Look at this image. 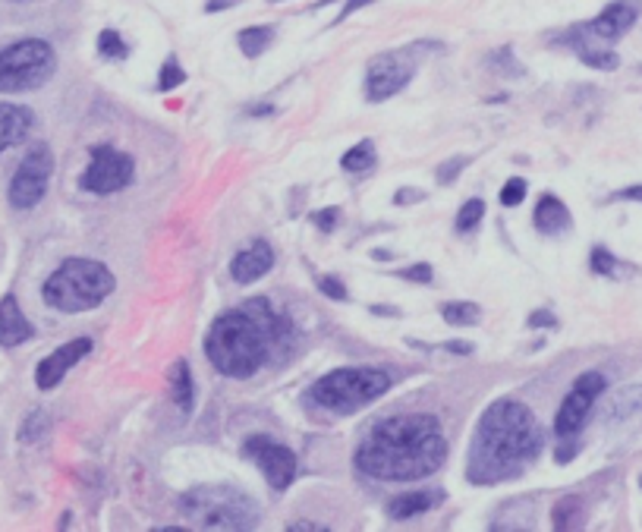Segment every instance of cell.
Returning a JSON list of instances; mask_svg holds the SVG:
<instances>
[{
	"instance_id": "1",
	"label": "cell",
	"mask_w": 642,
	"mask_h": 532,
	"mask_svg": "<svg viewBox=\"0 0 642 532\" xmlns=\"http://www.w3.org/2000/svg\"><path fill=\"white\" fill-rule=\"evenodd\" d=\"M448 460V438L435 416L381 419L356 448V466L381 482H413L432 476Z\"/></svg>"
},
{
	"instance_id": "2",
	"label": "cell",
	"mask_w": 642,
	"mask_h": 532,
	"mask_svg": "<svg viewBox=\"0 0 642 532\" xmlns=\"http://www.w3.org/2000/svg\"><path fill=\"white\" fill-rule=\"evenodd\" d=\"M545 432L526 403L497 401L482 413L470 441L466 479L476 485H495L517 479L539 457Z\"/></svg>"
},
{
	"instance_id": "3",
	"label": "cell",
	"mask_w": 642,
	"mask_h": 532,
	"mask_svg": "<svg viewBox=\"0 0 642 532\" xmlns=\"http://www.w3.org/2000/svg\"><path fill=\"white\" fill-rule=\"evenodd\" d=\"M208 362L227 378H249L271 360V340L256 318L242 309L224 312L205 337Z\"/></svg>"
},
{
	"instance_id": "4",
	"label": "cell",
	"mask_w": 642,
	"mask_h": 532,
	"mask_svg": "<svg viewBox=\"0 0 642 532\" xmlns=\"http://www.w3.org/2000/svg\"><path fill=\"white\" fill-rule=\"evenodd\" d=\"M117 281H114L111 268L95 258H67L54 274L44 281L42 297L51 309L76 315V312H89L101 306L111 297Z\"/></svg>"
},
{
	"instance_id": "5",
	"label": "cell",
	"mask_w": 642,
	"mask_h": 532,
	"mask_svg": "<svg viewBox=\"0 0 642 532\" xmlns=\"http://www.w3.org/2000/svg\"><path fill=\"white\" fill-rule=\"evenodd\" d=\"M394 385L391 372L384 369H337L312 385L309 397L321 409L334 416H353L381 394H387Z\"/></svg>"
},
{
	"instance_id": "6",
	"label": "cell",
	"mask_w": 642,
	"mask_h": 532,
	"mask_svg": "<svg viewBox=\"0 0 642 532\" xmlns=\"http://www.w3.org/2000/svg\"><path fill=\"white\" fill-rule=\"evenodd\" d=\"M183 513L199 529H252L258 523V511L249 495L230 488V485H208L195 488L183 498Z\"/></svg>"
},
{
	"instance_id": "7",
	"label": "cell",
	"mask_w": 642,
	"mask_h": 532,
	"mask_svg": "<svg viewBox=\"0 0 642 532\" xmlns=\"http://www.w3.org/2000/svg\"><path fill=\"white\" fill-rule=\"evenodd\" d=\"M57 73V54L42 38H22L0 51V95L42 89Z\"/></svg>"
},
{
	"instance_id": "8",
	"label": "cell",
	"mask_w": 642,
	"mask_h": 532,
	"mask_svg": "<svg viewBox=\"0 0 642 532\" xmlns=\"http://www.w3.org/2000/svg\"><path fill=\"white\" fill-rule=\"evenodd\" d=\"M51 173H54V155H51V148L48 146L28 148L26 158L16 167L13 180H10V189H7L10 205L20 208V211H28V208L38 205V202L44 199V193H48Z\"/></svg>"
},
{
	"instance_id": "9",
	"label": "cell",
	"mask_w": 642,
	"mask_h": 532,
	"mask_svg": "<svg viewBox=\"0 0 642 532\" xmlns=\"http://www.w3.org/2000/svg\"><path fill=\"white\" fill-rule=\"evenodd\" d=\"M132 173H136V164L126 152L114 146H95L91 148V158L89 167L83 171L79 177V187L85 193H95V195H111L120 193L132 183Z\"/></svg>"
},
{
	"instance_id": "10",
	"label": "cell",
	"mask_w": 642,
	"mask_h": 532,
	"mask_svg": "<svg viewBox=\"0 0 642 532\" xmlns=\"http://www.w3.org/2000/svg\"><path fill=\"white\" fill-rule=\"evenodd\" d=\"M242 454L265 472L271 488L287 491L293 485V479H297V470H299L297 454H293L287 444L274 441V438H268V435L249 438V441L242 444Z\"/></svg>"
},
{
	"instance_id": "11",
	"label": "cell",
	"mask_w": 642,
	"mask_h": 532,
	"mask_svg": "<svg viewBox=\"0 0 642 532\" xmlns=\"http://www.w3.org/2000/svg\"><path fill=\"white\" fill-rule=\"evenodd\" d=\"M413 73H416V60L409 51H387V54H378L369 63V76H366L369 101H387V98H394L397 91L407 89Z\"/></svg>"
},
{
	"instance_id": "12",
	"label": "cell",
	"mask_w": 642,
	"mask_h": 532,
	"mask_svg": "<svg viewBox=\"0 0 642 532\" xmlns=\"http://www.w3.org/2000/svg\"><path fill=\"white\" fill-rule=\"evenodd\" d=\"M605 391V375L601 372H583L576 378V385L570 387V394L564 397L558 416H554V435L558 438H570L583 429L586 416L592 413L595 401Z\"/></svg>"
},
{
	"instance_id": "13",
	"label": "cell",
	"mask_w": 642,
	"mask_h": 532,
	"mask_svg": "<svg viewBox=\"0 0 642 532\" xmlns=\"http://www.w3.org/2000/svg\"><path fill=\"white\" fill-rule=\"evenodd\" d=\"M91 350V340L89 337H76L69 340V344L57 346L51 356H44L42 362H38V369H35V385L42 387V391H51V387H57L63 378H67V372L73 366H76L79 360H85Z\"/></svg>"
},
{
	"instance_id": "14",
	"label": "cell",
	"mask_w": 642,
	"mask_h": 532,
	"mask_svg": "<svg viewBox=\"0 0 642 532\" xmlns=\"http://www.w3.org/2000/svg\"><path fill=\"white\" fill-rule=\"evenodd\" d=\"M639 0H614L608 7L601 10L592 22L586 26V32L592 38H601V42H617L623 35L633 28V22L639 20Z\"/></svg>"
},
{
	"instance_id": "15",
	"label": "cell",
	"mask_w": 642,
	"mask_h": 532,
	"mask_svg": "<svg viewBox=\"0 0 642 532\" xmlns=\"http://www.w3.org/2000/svg\"><path fill=\"white\" fill-rule=\"evenodd\" d=\"M274 265V250H271V242L256 240L252 246L240 252L230 265V274H234L236 283H256L258 277H265Z\"/></svg>"
},
{
	"instance_id": "16",
	"label": "cell",
	"mask_w": 642,
	"mask_h": 532,
	"mask_svg": "<svg viewBox=\"0 0 642 532\" xmlns=\"http://www.w3.org/2000/svg\"><path fill=\"white\" fill-rule=\"evenodd\" d=\"M35 126V114L28 111L26 104L0 101V152L26 142V136Z\"/></svg>"
},
{
	"instance_id": "17",
	"label": "cell",
	"mask_w": 642,
	"mask_h": 532,
	"mask_svg": "<svg viewBox=\"0 0 642 532\" xmlns=\"http://www.w3.org/2000/svg\"><path fill=\"white\" fill-rule=\"evenodd\" d=\"M35 328L28 325V318L22 315L16 297H4L0 299V346L10 350V346H20L26 340H32Z\"/></svg>"
},
{
	"instance_id": "18",
	"label": "cell",
	"mask_w": 642,
	"mask_h": 532,
	"mask_svg": "<svg viewBox=\"0 0 642 532\" xmlns=\"http://www.w3.org/2000/svg\"><path fill=\"white\" fill-rule=\"evenodd\" d=\"M532 221H535L539 234H545V236H560V234H567V230L574 227V218H570L567 205L558 199V195H548V193L542 195V202L535 205Z\"/></svg>"
},
{
	"instance_id": "19",
	"label": "cell",
	"mask_w": 642,
	"mask_h": 532,
	"mask_svg": "<svg viewBox=\"0 0 642 532\" xmlns=\"http://www.w3.org/2000/svg\"><path fill=\"white\" fill-rule=\"evenodd\" d=\"M636 409H642V385H627V387H621V391H614V394L605 401V407H601V419L605 422H623V419H630Z\"/></svg>"
},
{
	"instance_id": "20",
	"label": "cell",
	"mask_w": 642,
	"mask_h": 532,
	"mask_svg": "<svg viewBox=\"0 0 642 532\" xmlns=\"http://www.w3.org/2000/svg\"><path fill=\"white\" fill-rule=\"evenodd\" d=\"M441 501V491H409V495H400L387 504V517L391 520H413L419 513L432 511V507Z\"/></svg>"
},
{
	"instance_id": "21",
	"label": "cell",
	"mask_w": 642,
	"mask_h": 532,
	"mask_svg": "<svg viewBox=\"0 0 642 532\" xmlns=\"http://www.w3.org/2000/svg\"><path fill=\"white\" fill-rule=\"evenodd\" d=\"M170 397L173 403L180 407L183 416L193 413L195 407V381H193V372H189V362L186 360H177L170 369Z\"/></svg>"
},
{
	"instance_id": "22",
	"label": "cell",
	"mask_w": 642,
	"mask_h": 532,
	"mask_svg": "<svg viewBox=\"0 0 642 532\" xmlns=\"http://www.w3.org/2000/svg\"><path fill=\"white\" fill-rule=\"evenodd\" d=\"M551 523H554V529H580V526L586 523L583 498H560L551 511Z\"/></svg>"
},
{
	"instance_id": "23",
	"label": "cell",
	"mask_w": 642,
	"mask_h": 532,
	"mask_svg": "<svg viewBox=\"0 0 642 532\" xmlns=\"http://www.w3.org/2000/svg\"><path fill=\"white\" fill-rule=\"evenodd\" d=\"M240 51L246 57H262L265 51L271 48V42H274V28L271 26H252V28H242L240 32Z\"/></svg>"
},
{
	"instance_id": "24",
	"label": "cell",
	"mask_w": 642,
	"mask_h": 532,
	"mask_svg": "<svg viewBox=\"0 0 642 532\" xmlns=\"http://www.w3.org/2000/svg\"><path fill=\"white\" fill-rule=\"evenodd\" d=\"M441 318L448 322V325L466 328V325H476L479 318H482V309H479L476 303H444Z\"/></svg>"
},
{
	"instance_id": "25",
	"label": "cell",
	"mask_w": 642,
	"mask_h": 532,
	"mask_svg": "<svg viewBox=\"0 0 642 532\" xmlns=\"http://www.w3.org/2000/svg\"><path fill=\"white\" fill-rule=\"evenodd\" d=\"M372 164H375V146L369 142V139H362L360 146L350 148V152L340 158V167H344L346 173H362V171H369Z\"/></svg>"
},
{
	"instance_id": "26",
	"label": "cell",
	"mask_w": 642,
	"mask_h": 532,
	"mask_svg": "<svg viewBox=\"0 0 642 532\" xmlns=\"http://www.w3.org/2000/svg\"><path fill=\"white\" fill-rule=\"evenodd\" d=\"M98 51H101V57H107V60H123V57L130 54L126 42L120 38V32H114V28H104V32L98 35Z\"/></svg>"
},
{
	"instance_id": "27",
	"label": "cell",
	"mask_w": 642,
	"mask_h": 532,
	"mask_svg": "<svg viewBox=\"0 0 642 532\" xmlns=\"http://www.w3.org/2000/svg\"><path fill=\"white\" fill-rule=\"evenodd\" d=\"M485 215V202L482 199H470L466 205L456 211V230L460 234H470V230L479 227V221H482Z\"/></svg>"
},
{
	"instance_id": "28",
	"label": "cell",
	"mask_w": 642,
	"mask_h": 532,
	"mask_svg": "<svg viewBox=\"0 0 642 532\" xmlns=\"http://www.w3.org/2000/svg\"><path fill=\"white\" fill-rule=\"evenodd\" d=\"M183 83H186V69L180 67V60H177V57H167L164 67H161L158 89L161 91H173V89H180Z\"/></svg>"
},
{
	"instance_id": "29",
	"label": "cell",
	"mask_w": 642,
	"mask_h": 532,
	"mask_svg": "<svg viewBox=\"0 0 642 532\" xmlns=\"http://www.w3.org/2000/svg\"><path fill=\"white\" fill-rule=\"evenodd\" d=\"M44 429H48V413H44V409H32V413L26 416V422H22L20 441L22 444H35L38 438H42Z\"/></svg>"
},
{
	"instance_id": "30",
	"label": "cell",
	"mask_w": 642,
	"mask_h": 532,
	"mask_svg": "<svg viewBox=\"0 0 642 532\" xmlns=\"http://www.w3.org/2000/svg\"><path fill=\"white\" fill-rule=\"evenodd\" d=\"M617 268H621V262H617L614 256H611L605 246H595L592 250V271L601 277H617Z\"/></svg>"
},
{
	"instance_id": "31",
	"label": "cell",
	"mask_w": 642,
	"mask_h": 532,
	"mask_svg": "<svg viewBox=\"0 0 642 532\" xmlns=\"http://www.w3.org/2000/svg\"><path fill=\"white\" fill-rule=\"evenodd\" d=\"M526 193H529V187H526L523 177H511V180L504 183V189H501V205L507 208L519 205V202L526 199Z\"/></svg>"
},
{
	"instance_id": "32",
	"label": "cell",
	"mask_w": 642,
	"mask_h": 532,
	"mask_svg": "<svg viewBox=\"0 0 642 532\" xmlns=\"http://www.w3.org/2000/svg\"><path fill=\"white\" fill-rule=\"evenodd\" d=\"M315 283H318V290L325 293L328 299H334V303H344V299H350V293H346V287L340 283L337 274H321Z\"/></svg>"
},
{
	"instance_id": "33",
	"label": "cell",
	"mask_w": 642,
	"mask_h": 532,
	"mask_svg": "<svg viewBox=\"0 0 642 532\" xmlns=\"http://www.w3.org/2000/svg\"><path fill=\"white\" fill-rule=\"evenodd\" d=\"M400 277H403V281H413V283H432V277H435V268H432L428 262L409 265V268L400 271Z\"/></svg>"
},
{
	"instance_id": "34",
	"label": "cell",
	"mask_w": 642,
	"mask_h": 532,
	"mask_svg": "<svg viewBox=\"0 0 642 532\" xmlns=\"http://www.w3.org/2000/svg\"><path fill=\"white\" fill-rule=\"evenodd\" d=\"M337 218H340L337 208H325V211H315V215H312V224H315L318 230H325V234H331L334 224H337Z\"/></svg>"
},
{
	"instance_id": "35",
	"label": "cell",
	"mask_w": 642,
	"mask_h": 532,
	"mask_svg": "<svg viewBox=\"0 0 642 532\" xmlns=\"http://www.w3.org/2000/svg\"><path fill=\"white\" fill-rule=\"evenodd\" d=\"M466 167V158H454V161H448V164H441L438 167V183H454L456 180V173Z\"/></svg>"
},
{
	"instance_id": "36",
	"label": "cell",
	"mask_w": 642,
	"mask_h": 532,
	"mask_svg": "<svg viewBox=\"0 0 642 532\" xmlns=\"http://www.w3.org/2000/svg\"><path fill=\"white\" fill-rule=\"evenodd\" d=\"M422 199H425V193H422V189H413V187H403L394 193L397 205H413V202H422Z\"/></svg>"
},
{
	"instance_id": "37",
	"label": "cell",
	"mask_w": 642,
	"mask_h": 532,
	"mask_svg": "<svg viewBox=\"0 0 642 532\" xmlns=\"http://www.w3.org/2000/svg\"><path fill=\"white\" fill-rule=\"evenodd\" d=\"M529 325L532 328H554V325H558V318H554L548 309H539V312H532V315H529Z\"/></svg>"
},
{
	"instance_id": "38",
	"label": "cell",
	"mask_w": 642,
	"mask_h": 532,
	"mask_svg": "<svg viewBox=\"0 0 642 532\" xmlns=\"http://www.w3.org/2000/svg\"><path fill=\"white\" fill-rule=\"evenodd\" d=\"M444 350L454 353V356H470V353L476 350V346L466 344V340H448V344H444Z\"/></svg>"
},
{
	"instance_id": "39",
	"label": "cell",
	"mask_w": 642,
	"mask_h": 532,
	"mask_svg": "<svg viewBox=\"0 0 642 532\" xmlns=\"http://www.w3.org/2000/svg\"><path fill=\"white\" fill-rule=\"evenodd\" d=\"M369 4H375V0H346L344 10H340V16H337V22H344L346 16H353V13H356V10L369 7Z\"/></svg>"
},
{
	"instance_id": "40",
	"label": "cell",
	"mask_w": 642,
	"mask_h": 532,
	"mask_svg": "<svg viewBox=\"0 0 642 532\" xmlns=\"http://www.w3.org/2000/svg\"><path fill=\"white\" fill-rule=\"evenodd\" d=\"M236 4H242V0H208L205 13H221V10H230L236 7Z\"/></svg>"
},
{
	"instance_id": "41",
	"label": "cell",
	"mask_w": 642,
	"mask_h": 532,
	"mask_svg": "<svg viewBox=\"0 0 642 532\" xmlns=\"http://www.w3.org/2000/svg\"><path fill=\"white\" fill-rule=\"evenodd\" d=\"M574 457H576V444H560L558 454H554V460H558V464H570Z\"/></svg>"
},
{
	"instance_id": "42",
	"label": "cell",
	"mask_w": 642,
	"mask_h": 532,
	"mask_svg": "<svg viewBox=\"0 0 642 532\" xmlns=\"http://www.w3.org/2000/svg\"><path fill=\"white\" fill-rule=\"evenodd\" d=\"M614 199H630V202H642V187H630L623 193H617Z\"/></svg>"
},
{
	"instance_id": "43",
	"label": "cell",
	"mask_w": 642,
	"mask_h": 532,
	"mask_svg": "<svg viewBox=\"0 0 642 532\" xmlns=\"http://www.w3.org/2000/svg\"><path fill=\"white\" fill-rule=\"evenodd\" d=\"M249 114H252V117H265V114H274V107H271V104H252Z\"/></svg>"
},
{
	"instance_id": "44",
	"label": "cell",
	"mask_w": 642,
	"mask_h": 532,
	"mask_svg": "<svg viewBox=\"0 0 642 532\" xmlns=\"http://www.w3.org/2000/svg\"><path fill=\"white\" fill-rule=\"evenodd\" d=\"M375 315H400V309H391V306H375Z\"/></svg>"
},
{
	"instance_id": "45",
	"label": "cell",
	"mask_w": 642,
	"mask_h": 532,
	"mask_svg": "<svg viewBox=\"0 0 642 532\" xmlns=\"http://www.w3.org/2000/svg\"><path fill=\"white\" fill-rule=\"evenodd\" d=\"M290 529H299V532H309V529H328V526H315V523H293Z\"/></svg>"
},
{
	"instance_id": "46",
	"label": "cell",
	"mask_w": 642,
	"mask_h": 532,
	"mask_svg": "<svg viewBox=\"0 0 642 532\" xmlns=\"http://www.w3.org/2000/svg\"><path fill=\"white\" fill-rule=\"evenodd\" d=\"M372 258H378V262H387V258H394V252H387V250H375V252H372Z\"/></svg>"
},
{
	"instance_id": "47",
	"label": "cell",
	"mask_w": 642,
	"mask_h": 532,
	"mask_svg": "<svg viewBox=\"0 0 642 532\" xmlns=\"http://www.w3.org/2000/svg\"><path fill=\"white\" fill-rule=\"evenodd\" d=\"M639 485H642V479H639Z\"/></svg>"
}]
</instances>
